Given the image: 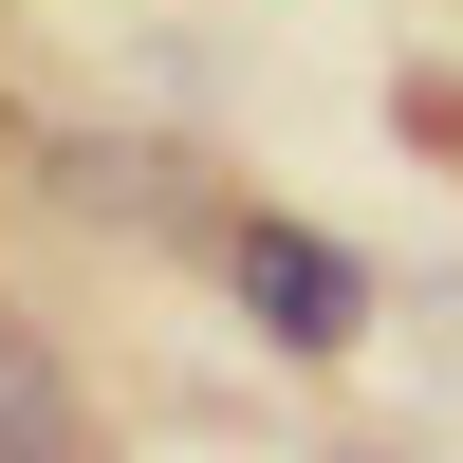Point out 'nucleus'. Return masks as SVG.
Wrapping results in <instances>:
<instances>
[{"label": "nucleus", "instance_id": "1", "mask_svg": "<svg viewBox=\"0 0 463 463\" xmlns=\"http://www.w3.org/2000/svg\"><path fill=\"white\" fill-rule=\"evenodd\" d=\"M241 297L297 334V353H353V316H371V297H353V260H334V241H297V222H260V241H241Z\"/></svg>", "mask_w": 463, "mask_h": 463}, {"label": "nucleus", "instance_id": "2", "mask_svg": "<svg viewBox=\"0 0 463 463\" xmlns=\"http://www.w3.org/2000/svg\"><path fill=\"white\" fill-rule=\"evenodd\" d=\"M0 463H74V390H56V353L19 316H0Z\"/></svg>", "mask_w": 463, "mask_h": 463}]
</instances>
